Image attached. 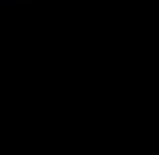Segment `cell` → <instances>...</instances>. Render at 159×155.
Wrapping results in <instances>:
<instances>
[{"label":"cell","instance_id":"cell-1","mask_svg":"<svg viewBox=\"0 0 159 155\" xmlns=\"http://www.w3.org/2000/svg\"><path fill=\"white\" fill-rule=\"evenodd\" d=\"M0 3H30V0H0Z\"/></svg>","mask_w":159,"mask_h":155}]
</instances>
